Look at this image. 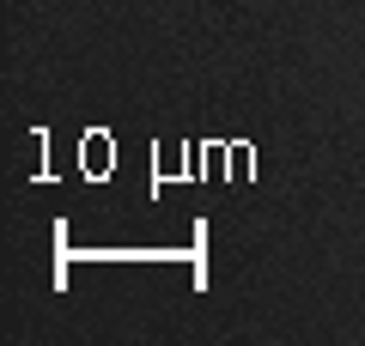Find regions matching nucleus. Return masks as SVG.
I'll list each match as a JSON object with an SVG mask.
<instances>
[]
</instances>
